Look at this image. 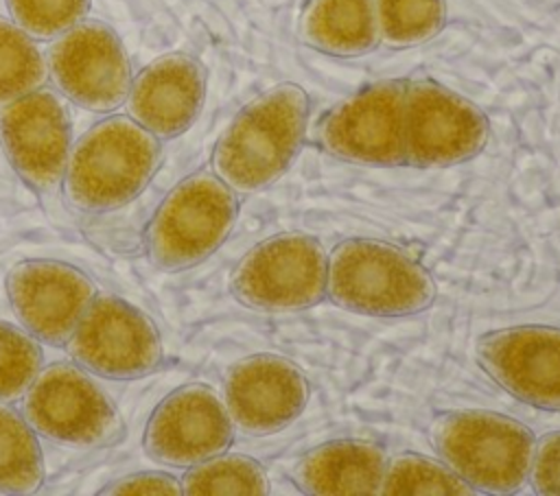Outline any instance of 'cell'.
<instances>
[{
    "label": "cell",
    "instance_id": "52a82bcc",
    "mask_svg": "<svg viewBox=\"0 0 560 496\" xmlns=\"http://www.w3.org/2000/svg\"><path fill=\"white\" fill-rule=\"evenodd\" d=\"M486 114L462 94L435 83L411 81L405 87V164L444 168L462 164L488 142Z\"/></svg>",
    "mask_w": 560,
    "mask_h": 496
},
{
    "label": "cell",
    "instance_id": "9c48e42d",
    "mask_svg": "<svg viewBox=\"0 0 560 496\" xmlns=\"http://www.w3.org/2000/svg\"><path fill=\"white\" fill-rule=\"evenodd\" d=\"M48 72L59 92L90 111H112L127 101L131 66L118 35L103 22L81 20L57 37Z\"/></svg>",
    "mask_w": 560,
    "mask_h": 496
},
{
    "label": "cell",
    "instance_id": "7c38bea8",
    "mask_svg": "<svg viewBox=\"0 0 560 496\" xmlns=\"http://www.w3.org/2000/svg\"><path fill=\"white\" fill-rule=\"evenodd\" d=\"M70 118L50 90H35L0 107V142L18 175L37 190L63 181L70 157Z\"/></svg>",
    "mask_w": 560,
    "mask_h": 496
},
{
    "label": "cell",
    "instance_id": "5b68a950",
    "mask_svg": "<svg viewBox=\"0 0 560 496\" xmlns=\"http://www.w3.org/2000/svg\"><path fill=\"white\" fill-rule=\"evenodd\" d=\"M234 190L212 173H195L162 201L149 227V253L162 269L192 267L214 253L234 227Z\"/></svg>",
    "mask_w": 560,
    "mask_h": 496
},
{
    "label": "cell",
    "instance_id": "30bf717a",
    "mask_svg": "<svg viewBox=\"0 0 560 496\" xmlns=\"http://www.w3.org/2000/svg\"><path fill=\"white\" fill-rule=\"evenodd\" d=\"M26 422L48 439L98 446L120 433V420L105 391L74 365H52L26 389Z\"/></svg>",
    "mask_w": 560,
    "mask_h": 496
},
{
    "label": "cell",
    "instance_id": "83f0119b",
    "mask_svg": "<svg viewBox=\"0 0 560 496\" xmlns=\"http://www.w3.org/2000/svg\"><path fill=\"white\" fill-rule=\"evenodd\" d=\"M179 483L164 472H140L112 483L103 494H179Z\"/></svg>",
    "mask_w": 560,
    "mask_h": 496
},
{
    "label": "cell",
    "instance_id": "3957f363",
    "mask_svg": "<svg viewBox=\"0 0 560 496\" xmlns=\"http://www.w3.org/2000/svg\"><path fill=\"white\" fill-rule=\"evenodd\" d=\"M328 297L359 315L405 317L435 297L429 271L402 249L372 238H350L328 256Z\"/></svg>",
    "mask_w": 560,
    "mask_h": 496
},
{
    "label": "cell",
    "instance_id": "484cf974",
    "mask_svg": "<svg viewBox=\"0 0 560 496\" xmlns=\"http://www.w3.org/2000/svg\"><path fill=\"white\" fill-rule=\"evenodd\" d=\"M13 22L33 39H52L85 20L90 0H7Z\"/></svg>",
    "mask_w": 560,
    "mask_h": 496
},
{
    "label": "cell",
    "instance_id": "603a6c76",
    "mask_svg": "<svg viewBox=\"0 0 560 496\" xmlns=\"http://www.w3.org/2000/svg\"><path fill=\"white\" fill-rule=\"evenodd\" d=\"M378 35L389 46H416L440 33L444 0H374Z\"/></svg>",
    "mask_w": 560,
    "mask_h": 496
},
{
    "label": "cell",
    "instance_id": "2e32d148",
    "mask_svg": "<svg viewBox=\"0 0 560 496\" xmlns=\"http://www.w3.org/2000/svg\"><path fill=\"white\" fill-rule=\"evenodd\" d=\"M308 382L302 369L276 354H256L236 363L225 378V406L241 430L271 435L304 411Z\"/></svg>",
    "mask_w": 560,
    "mask_h": 496
},
{
    "label": "cell",
    "instance_id": "ac0fdd59",
    "mask_svg": "<svg viewBox=\"0 0 560 496\" xmlns=\"http://www.w3.org/2000/svg\"><path fill=\"white\" fill-rule=\"evenodd\" d=\"M387 457L381 446L335 439L313 448L298 465L300 485L319 496L381 494Z\"/></svg>",
    "mask_w": 560,
    "mask_h": 496
},
{
    "label": "cell",
    "instance_id": "ffe728a7",
    "mask_svg": "<svg viewBox=\"0 0 560 496\" xmlns=\"http://www.w3.org/2000/svg\"><path fill=\"white\" fill-rule=\"evenodd\" d=\"M42 479L44 461L35 430L15 411L0 406V492L31 494Z\"/></svg>",
    "mask_w": 560,
    "mask_h": 496
},
{
    "label": "cell",
    "instance_id": "d6986e66",
    "mask_svg": "<svg viewBox=\"0 0 560 496\" xmlns=\"http://www.w3.org/2000/svg\"><path fill=\"white\" fill-rule=\"evenodd\" d=\"M302 37L319 52L357 57L381 42L374 0H308L302 13Z\"/></svg>",
    "mask_w": 560,
    "mask_h": 496
},
{
    "label": "cell",
    "instance_id": "4fadbf2b",
    "mask_svg": "<svg viewBox=\"0 0 560 496\" xmlns=\"http://www.w3.org/2000/svg\"><path fill=\"white\" fill-rule=\"evenodd\" d=\"M234 435L232 417L221 398L206 385L175 389L153 411L147 433V454L166 465H197L221 454Z\"/></svg>",
    "mask_w": 560,
    "mask_h": 496
},
{
    "label": "cell",
    "instance_id": "6da1fadb",
    "mask_svg": "<svg viewBox=\"0 0 560 496\" xmlns=\"http://www.w3.org/2000/svg\"><path fill=\"white\" fill-rule=\"evenodd\" d=\"M308 120V96L295 83H280L247 103L214 146L217 175L238 192L278 181L300 153Z\"/></svg>",
    "mask_w": 560,
    "mask_h": 496
},
{
    "label": "cell",
    "instance_id": "8992f818",
    "mask_svg": "<svg viewBox=\"0 0 560 496\" xmlns=\"http://www.w3.org/2000/svg\"><path fill=\"white\" fill-rule=\"evenodd\" d=\"M328 253L306 234H278L258 243L238 262L232 291L260 310H302L326 295Z\"/></svg>",
    "mask_w": 560,
    "mask_h": 496
},
{
    "label": "cell",
    "instance_id": "5bb4252c",
    "mask_svg": "<svg viewBox=\"0 0 560 496\" xmlns=\"http://www.w3.org/2000/svg\"><path fill=\"white\" fill-rule=\"evenodd\" d=\"M488 376L514 398L560 411V328L516 326L488 332L477 343Z\"/></svg>",
    "mask_w": 560,
    "mask_h": 496
},
{
    "label": "cell",
    "instance_id": "7a4b0ae2",
    "mask_svg": "<svg viewBox=\"0 0 560 496\" xmlns=\"http://www.w3.org/2000/svg\"><path fill=\"white\" fill-rule=\"evenodd\" d=\"M158 162L160 144L151 131L127 116L105 118L70 149L66 194L88 212L116 210L147 188Z\"/></svg>",
    "mask_w": 560,
    "mask_h": 496
},
{
    "label": "cell",
    "instance_id": "4316f807",
    "mask_svg": "<svg viewBox=\"0 0 560 496\" xmlns=\"http://www.w3.org/2000/svg\"><path fill=\"white\" fill-rule=\"evenodd\" d=\"M529 474L538 494H560V433H549L536 444Z\"/></svg>",
    "mask_w": 560,
    "mask_h": 496
},
{
    "label": "cell",
    "instance_id": "9a60e30c",
    "mask_svg": "<svg viewBox=\"0 0 560 496\" xmlns=\"http://www.w3.org/2000/svg\"><path fill=\"white\" fill-rule=\"evenodd\" d=\"M11 306L39 341L63 345L94 299V286L79 269L55 260L20 262L7 280Z\"/></svg>",
    "mask_w": 560,
    "mask_h": 496
},
{
    "label": "cell",
    "instance_id": "277c9868",
    "mask_svg": "<svg viewBox=\"0 0 560 496\" xmlns=\"http://www.w3.org/2000/svg\"><path fill=\"white\" fill-rule=\"evenodd\" d=\"M433 444L462 481L492 494L518 489L534 454L532 430L492 411L442 415L433 426Z\"/></svg>",
    "mask_w": 560,
    "mask_h": 496
},
{
    "label": "cell",
    "instance_id": "e0dca14e",
    "mask_svg": "<svg viewBox=\"0 0 560 496\" xmlns=\"http://www.w3.org/2000/svg\"><path fill=\"white\" fill-rule=\"evenodd\" d=\"M206 98V70L184 52L149 63L127 94L129 116L155 138L184 133L199 116Z\"/></svg>",
    "mask_w": 560,
    "mask_h": 496
},
{
    "label": "cell",
    "instance_id": "7402d4cb",
    "mask_svg": "<svg viewBox=\"0 0 560 496\" xmlns=\"http://www.w3.org/2000/svg\"><path fill=\"white\" fill-rule=\"evenodd\" d=\"M184 494L208 496V494H265L267 476L258 461L245 454H214L184 476Z\"/></svg>",
    "mask_w": 560,
    "mask_h": 496
},
{
    "label": "cell",
    "instance_id": "8fae6325",
    "mask_svg": "<svg viewBox=\"0 0 560 496\" xmlns=\"http://www.w3.org/2000/svg\"><path fill=\"white\" fill-rule=\"evenodd\" d=\"M68 347L83 369L118 380L144 376L162 361L153 321L114 295L92 299L68 339Z\"/></svg>",
    "mask_w": 560,
    "mask_h": 496
},
{
    "label": "cell",
    "instance_id": "d4e9b609",
    "mask_svg": "<svg viewBox=\"0 0 560 496\" xmlns=\"http://www.w3.org/2000/svg\"><path fill=\"white\" fill-rule=\"evenodd\" d=\"M39 365L42 352L33 336L0 321V400L22 395L37 378Z\"/></svg>",
    "mask_w": 560,
    "mask_h": 496
},
{
    "label": "cell",
    "instance_id": "44dd1931",
    "mask_svg": "<svg viewBox=\"0 0 560 496\" xmlns=\"http://www.w3.org/2000/svg\"><path fill=\"white\" fill-rule=\"evenodd\" d=\"M48 63L35 39L15 22L0 17V107L44 85Z\"/></svg>",
    "mask_w": 560,
    "mask_h": 496
},
{
    "label": "cell",
    "instance_id": "ba28073f",
    "mask_svg": "<svg viewBox=\"0 0 560 496\" xmlns=\"http://www.w3.org/2000/svg\"><path fill=\"white\" fill-rule=\"evenodd\" d=\"M405 87L378 81L335 105L319 125L322 146L352 164H405Z\"/></svg>",
    "mask_w": 560,
    "mask_h": 496
},
{
    "label": "cell",
    "instance_id": "cb8c5ba5",
    "mask_svg": "<svg viewBox=\"0 0 560 496\" xmlns=\"http://www.w3.org/2000/svg\"><path fill=\"white\" fill-rule=\"evenodd\" d=\"M381 494L411 496H464L472 494V487L462 481L446 463H438L422 454H400L385 468Z\"/></svg>",
    "mask_w": 560,
    "mask_h": 496
}]
</instances>
